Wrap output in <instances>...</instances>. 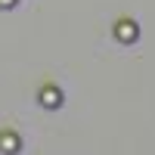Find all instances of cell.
I'll list each match as a JSON object with an SVG mask.
<instances>
[{"mask_svg": "<svg viewBox=\"0 0 155 155\" xmlns=\"http://www.w3.org/2000/svg\"><path fill=\"white\" fill-rule=\"evenodd\" d=\"M22 149V140L16 130H0V152L3 155H16Z\"/></svg>", "mask_w": 155, "mask_h": 155, "instance_id": "3957f363", "label": "cell"}, {"mask_svg": "<svg viewBox=\"0 0 155 155\" xmlns=\"http://www.w3.org/2000/svg\"><path fill=\"white\" fill-rule=\"evenodd\" d=\"M115 37H118L121 44H137V37H140V25L134 19H121L118 25H115Z\"/></svg>", "mask_w": 155, "mask_h": 155, "instance_id": "6da1fadb", "label": "cell"}, {"mask_svg": "<svg viewBox=\"0 0 155 155\" xmlns=\"http://www.w3.org/2000/svg\"><path fill=\"white\" fill-rule=\"evenodd\" d=\"M16 3H19V0H0V6H3V9H12Z\"/></svg>", "mask_w": 155, "mask_h": 155, "instance_id": "277c9868", "label": "cell"}, {"mask_svg": "<svg viewBox=\"0 0 155 155\" xmlns=\"http://www.w3.org/2000/svg\"><path fill=\"white\" fill-rule=\"evenodd\" d=\"M37 99H41V106H44V109H59V106H62V90L53 87V84H47V87H41Z\"/></svg>", "mask_w": 155, "mask_h": 155, "instance_id": "7a4b0ae2", "label": "cell"}]
</instances>
